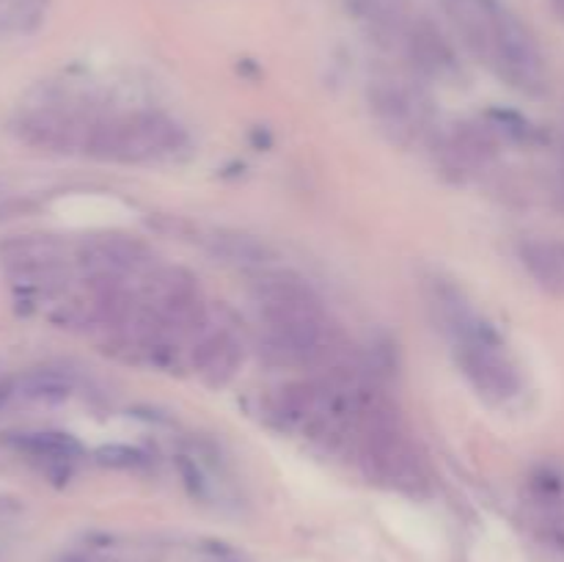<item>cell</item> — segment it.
Instances as JSON below:
<instances>
[{
  "label": "cell",
  "instance_id": "9c48e42d",
  "mask_svg": "<svg viewBox=\"0 0 564 562\" xmlns=\"http://www.w3.org/2000/svg\"><path fill=\"white\" fill-rule=\"evenodd\" d=\"M397 47L405 53L413 72H419L422 77H430V80L452 83L463 75L455 44L427 17H411Z\"/></svg>",
  "mask_w": 564,
  "mask_h": 562
},
{
  "label": "cell",
  "instance_id": "8fae6325",
  "mask_svg": "<svg viewBox=\"0 0 564 562\" xmlns=\"http://www.w3.org/2000/svg\"><path fill=\"white\" fill-rule=\"evenodd\" d=\"M204 242H207L209 253L215 259H220L226 264H235V268L253 270V273L270 268V257H273L264 242H259L251 235H242V231L218 229L209 237H204Z\"/></svg>",
  "mask_w": 564,
  "mask_h": 562
},
{
  "label": "cell",
  "instance_id": "5b68a950",
  "mask_svg": "<svg viewBox=\"0 0 564 562\" xmlns=\"http://www.w3.org/2000/svg\"><path fill=\"white\" fill-rule=\"evenodd\" d=\"M485 66L527 97H540L549 88V66H545L543 50L527 22L507 3H501L496 14L494 44H490V58Z\"/></svg>",
  "mask_w": 564,
  "mask_h": 562
},
{
  "label": "cell",
  "instance_id": "7a4b0ae2",
  "mask_svg": "<svg viewBox=\"0 0 564 562\" xmlns=\"http://www.w3.org/2000/svg\"><path fill=\"white\" fill-rule=\"evenodd\" d=\"M427 306L441 334L449 339L457 369L490 406H507L523 391V375L488 317L471 303L463 287L449 279H430Z\"/></svg>",
  "mask_w": 564,
  "mask_h": 562
},
{
  "label": "cell",
  "instance_id": "4fadbf2b",
  "mask_svg": "<svg viewBox=\"0 0 564 562\" xmlns=\"http://www.w3.org/2000/svg\"><path fill=\"white\" fill-rule=\"evenodd\" d=\"M20 391L28 400L61 402L72 395V380L66 375L55 372V369H39V372H31L22 380Z\"/></svg>",
  "mask_w": 564,
  "mask_h": 562
},
{
  "label": "cell",
  "instance_id": "7c38bea8",
  "mask_svg": "<svg viewBox=\"0 0 564 562\" xmlns=\"http://www.w3.org/2000/svg\"><path fill=\"white\" fill-rule=\"evenodd\" d=\"M14 446L20 452H25L28 457L39 463H47V466H69L72 461L80 457V444H77L72 435L66 433H22L14 439Z\"/></svg>",
  "mask_w": 564,
  "mask_h": 562
},
{
  "label": "cell",
  "instance_id": "277c9868",
  "mask_svg": "<svg viewBox=\"0 0 564 562\" xmlns=\"http://www.w3.org/2000/svg\"><path fill=\"white\" fill-rule=\"evenodd\" d=\"M187 147V132L160 110H124L97 116L86 138L83 154L102 163L143 165L160 163Z\"/></svg>",
  "mask_w": 564,
  "mask_h": 562
},
{
  "label": "cell",
  "instance_id": "6da1fadb",
  "mask_svg": "<svg viewBox=\"0 0 564 562\" xmlns=\"http://www.w3.org/2000/svg\"><path fill=\"white\" fill-rule=\"evenodd\" d=\"M251 298L262 320L264 350L273 361L301 369H325L339 361L341 334L319 292L303 275L264 268L253 275Z\"/></svg>",
  "mask_w": 564,
  "mask_h": 562
},
{
  "label": "cell",
  "instance_id": "52a82bcc",
  "mask_svg": "<svg viewBox=\"0 0 564 562\" xmlns=\"http://www.w3.org/2000/svg\"><path fill=\"white\" fill-rule=\"evenodd\" d=\"M369 108L391 141L411 147L430 132V105L411 80L402 77H375L369 86Z\"/></svg>",
  "mask_w": 564,
  "mask_h": 562
},
{
  "label": "cell",
  "instance_id": "ba28073f",
  "mask_svg": "<svg viewBox=\"0 0 564 562\" xmlns=\"http://www.w3.org/2000/svg\"><path fill=\"white\" fill-rule=\"evenodd\" d=\"M187 361L193 375L209 389H224L231 383L246 361V339L235 320H215L213 312H207V320L193 336Z\"/></svg>",
  "mask_w": 564,
  "mask_h": 562
},
{
  "label": "cell",
  "instance_id": "3957f363",
  "mask_svg": "<svg viewBox=\"0 0 564 562\" xmlns=\"http://www.w3.org/2000/svg\"><path fill=\"white\" fill-rule=\"evenodd\" d=\"M352 452L372 483L405 496L430 494L427 461L386 395H380L364 413Z\"/></svg>",
  "mask_w": 564,
  "mask_h": 562
},
{
  "label": "cell",
  "instance_id": "30bf717a",
  "mask_svg": "<svg viewBox=\"0 0 564 562\" xmlns=\"http://www.w3.org/2000/svg\"><path fill=\"white\" fill-rule=\"evenodd\" d=\"M518 259L540 290L564 298V240L560 237H529L518 246Z\"/></svg>",
  "mask_w": 564,
  "mask_h": 562
},
{
  "label": "cell",
  "instance_id": "8992f818",
  "mask_svg": "<svg viewBox=\"0 0 564 562\" xmlns=\"http://www.w3.org/2000/svg\"><path fill=\"white\" fill-rule=\"evenodd\" d=\"M75 268L88 281H124L141 284L158 264L154 251L135 235L99 231L75 242Z\"/></svg>",
  "mask_w": 564,
  "mask_h": 562
},
{
  "label": "cell",
  "instance_id": "5bb4252c",
  "mask_svg": "<svg viewBox=\"0 0 564 562\" xmlns=\"http://www.w3.org/2000/svg\"><path fill=\"white\" fill-rule=\"evenodd\" d=\"M11 395V386H0V406H3L6 402V397Z\"/></svg>",
  "mask_w": 564,
  "mask_h": 562
}]
</instances>
